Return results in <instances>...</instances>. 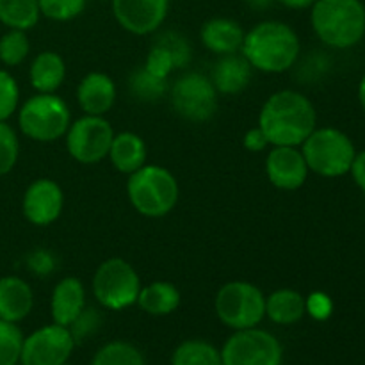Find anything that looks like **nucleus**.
<instances>
[{
  "mask_svg": "<svg viewBox=\"0 0 365 365\" xmlns=\"http://www.w3.org/2000/svg\"><path fill=\"white\" fill-rule=\"evenodd\" d=\"M316 125L314 103L292 89L273 93L259 114V127L271 146H302Z\"/></svg>",
  "mask_w": 365,
  "mask_h": 365,
  "instance_id": "f257e3e1",
  "label": "nucleus"
},
{
  "mask_svg": "<svg viewBox=\"0 0 365 365\" xmlns=\"http://www.w3.org/2000/svg\"><path fill=\"white\" fill-rule=\"evenodd\" d=\"M299 48V38L291 25L266 20L246 32L241 53L248 59L253 70L264 73H284L296 64Z\"/></svg>",
  "mask_w": 365,
  "mask_h": 365,
  "instance_id": "f03ea898",
  "label": "nucleus"
},
{
  "mask_svg": "<svg viewBox=\"0 0 365 365\" xmlns=\"http://www.w3.org/2000/svg\"><path fill=\"white\" fill-rule=\"evenodd\" d=\"M310 21L317 38L331 48H351L365 34L362 0H316Z\"/></svg>",
  "mask_w": 365,
  "mask_h": 365,
  "instance_id": "7ed1b4c3",
  "label": "nucleus"
},
{
  "mask_svg": "<svg viewBox=\"0 0 365 365\" xmlns=\"http://www.w3.org/2000/svg\"><path fill=\"white\" fill-rule=\"evenodd\" d=\"M127 195L141 216L163 217L175 209L180 189L177 178L166 168L145 164L128 175Z\"/></svg>",
  "mask_w": 365,
  "mask_h": 365,
  "instance_id": "20e7f679",
  "label": "nucleus"
},
{
  "mask_svg": "<svg viewBox=\"0 0 365 365\" xmlns=\"http://www.w3.org/2000/svg\"><path fill=\"white\" fill-rule=\"evenodd\" d=\"M70 125V107L56 93H38L18 109V127L32 141H57L66 135Z\"/></svg>",
  "mask_w": 365,
  "mask_h": 365,
  "instance_id": "39448f33",
  "label": "nucleus"
},
{
  "mask_svg": "<svg viewBox=\"0 0 365 365\" xmlns=\"http://www.w3.org/2000/svg\"><path fill=\"white\" fill-rule=\"evenodd\" d=\"M302 153L310 171L327 178L349 173L356 150L348 134L334 127L316 128L303 141Z\"/></svg>",
  "mask_w": 365,
  "mask_h": 365,
  "instance_id": "423d86ee",
  "label": "nucleus"
},
{
  "mask_svg": "<svg viewBox=\"0 0 365 365\" xmlns=\"http://www.w3.org/2000/svg\"><path fill=\"white\" fill-rule=\"evenodd\" d=\"M216 314L232 330L255 328L266 317V296L257 285L245 280L228 282L217 291Z\"/></svg>",
  "mask_w": 365,
  "mask_h": 365,
  "instance_id": "0eeeda50",
  "label": "nucleus"
},
{
  "mask_svg": "<svg viewBox=\"0 0 365 365\" xmlns=\"http://www.w3.org/2000/svg\"><path fill=\"white\" fill-rule=\"evenodd\" d=\"M138 271L123 259H109L100 264L93 277V294L109 310H125L138 303L141 291Z\"/></svg>",
  "mask_w": 365,
  "mask_h": 365,
  "instance_id": "6e6552de",
  "label": "nucleus"
},
{
  "mask_svg": "<svg viewBox=\"0 0 365 365\" xmlns=\"http://www.w3.org/2000/svg\"><path fill=\"white\" fill-rule=\"evenodd\" d=\"M223 365H282L284 348L273 334L260 328L235 330L221 349Z\"/></svg>",
  "mask_w": 365,
  "mask_h": 365,
  "instance_id": "1a4fd4ad",
  "label": "nucleus"
},
{
  "mask_svg": "<svg viewBox=\"0 0 365 365\" xmlns=\"http://www.w3.org/2000/svg\"><path fill=\"white\" fill-rule=\"evenodd\" d=\"M175 113L187 121L202 123L217 110V91L207 75L189 71L178 77L170 89Z\"/></svg>",
  "mask_w": 365,
  "mask_h": 365,
  "instance_id": "9d476101",
  "label": "nucleus"
},
{
  "mask_svg": "<svg viewBox=\"0 0 365 365\" xmlns=\"http://www.w3.org/2000/svg\"><path fill=\"white\" fill-rule=\"evenodd\" d=\"M114 130L103 116L78 118L66 132L68 153L81 164H96L109 155Z\"/></svg>",
  "mask_w": 365,
  "mask_h": 365,
  "instance_id": "9b49d317",
  "label": "nucleus"
},
{
  "mask_svg": "<svg viewBox=\"0 0 365 365\" xmlns=\"http://www.w3.org/2000/svg\"><path fill=\"white\" fill-rule=\"evenodd\" d=\"M75 349L70 330L61 324H46L24 339L21 365H63Z\"/></svg>",
  "mask_w": 365,
  "mask_h": 365,
  "instance_id": "f8f14e48",
  "label": "nucleus"
},
{
  "mask_svg": "<svg viewBox=\"0 0 365 365\" xmlns=\"http://www.w3.org/2000/svg\"><path fill=\"white\" fill-rule=\"evenodd\" d=\"M170 0H113V14L127 32L146 36L164 24Z\"/></svg>",
  "mask_w": 365,
  "mask_h": 365,
  "instance_id": "ddd939ff",
  "label": "nucleus"
},
{
  "mask_svg": "<svg viewBox=\"0 0 365 365\" xmlns=\"http://www.w3.org/2000/svg\"><path fill=\"white\" fill-rule=\"evenodd\" d=\"M64 195L61 185L52 178H38L24 192L21 210L29 223L36 227H48L61 216Z\"/></svg>",
  "mask_w": 365,
  "mask_h": 365,
  "instance_id": "4468645a",
  "label": "nucleus"
},
{
  "mask_svg": "<svg viewBox=\"0 0 365 365\" xmlns=\"http://www.w3.org/2000/svg\"><path fill=\"white\" fill-rule=\"evenodd\" d=\"M309 166L298 146H273L266 159V173L271 184L282 191H296L309 177Z\"/></svg>",
  "mask_w": 365,
  "mask_h": 365,
  "instance_id": "2eb2a0df",
  "label": "nucleus"
},
{
  "mask_svg": "<svg viewBox=\"0 0 365 365\" xmlns=\"http://www.w3.org/2000/svg\"><path fill=\"white\" fill-rule=\"evenodd\" d=\"M77 102L89 116H106L116 102V84L102 71H91L77 88Z\"/></svg>",
  "mask_w": 365,
  "mask_h": 365,
  "instance_id": "dca6fc26",
  "label": "nucleus"
},
{
  "mask_svg": "<svg viewBox=\"0 0 365 365\" xmlns=\"http://www.w3.org/2000/svg\"><path fill=\"white\" fill-rule=\"evenodd\" d=\"M252 75L253 66L242 53H225L214 64L210 81L221 95H237L248 88Z\"/></svg>",
  "mask_w": 365,
  "mask_h": 365,
  "instance_id": "f3484780",
  "label": "nucleus"
},
{
  "mask_svg": "<svg viewBox=\"0 0 365 365\" xmlns=\"http://www.w3.org/2000/svg\"><path fill=\"white\" fill-rule=\"evenodd\" d=\"M86 307V289L78 278L66 277L52 291L50 298V314L56 324L70 327L75 317L84 310Z\"/></svg>",
  "mask_w": 365,
  "mask_h": 365,
  "instance_id": "a211bd4d",
  "label": "nucleus"
},
{
  "mask_svg": "<svg viewBox=\"0 0 365 365\" xmlns=\"http://www.w3.org/2000/svg\"><path fill=\"white\" fill-rule=\"evenodd\" d=\"M34 307L32 289L24 278L7 274L0 278V319L20 323Z\"/></svg>",
  "mask_w": 365,
  "mask_h": 365,
  "instance_id": "6ab92c4d",
  "label": "nucleus"
},
{
  "mask_svg": "<svg viewBox=\"0 0 365 365\" xmlns=\"http://www.w3.org/2000/svg\"><path fill=\"white\" fill-rule=\"evenodd\" d=\"M245 34L241 25L232 18H210L202 25L200 38H202L203 46L217 56L225 53H237L241 52Z\"/></svg>",
  "mask_w": 365,
  "mask_h": 365,
  "instance_id": "aec40b11",
  "label": "nucleus"
},
{
  "mask_svg": "<svg viewBox=\"0 0 365 365\" xmlns=\"http://www.w3.org/2000/svg\"><path fill=\"white\" fill-rule=\"evenodd\" d=\"M66 78V63L52 50L38 53L29 68V81L38 93H56Z\"/></svg>",
  "mask_w": 365,
  "mask_h": 365,
  "instance_id": "412c9836",
  "label": "nucleus"
},
{
  "mask_svg": "<svg viewBox=\"0 0 365 365\" xmlns=\"http://www.w3.org/2000/svg\"><path fill=\"white\" fill-rule=\"evenodd\" d=\"M120 173L132 175L146 163V145L141 135L134 132L114 134L109 155H107Z\"/></svg>",
  "mask_w": 365,
  "mask_h": 365,
  "instance_id": "4be33fe9",
  "label": "nucleus"
},
{
  "mask_svg": "<svg viewBox=\"0 0 365 365\" xmlns=\"http://www.w3.org/2000/svg\"><path fill=\"white\" fill-rule=\"evenodd\" d=\"M180 291L170 282L157 280L141 287L138 305L150 316H170L180 307Z\"/></svg>",
  "mask_w": 365,
  "mask_h": 365,
  "instance_id": "5701e85b",
  "label": "nucleus"
},
{
  "mask_svg": "<svg viewBox=\"0 0 365 365\" xmlns=\"http://www.w3.org/2000/svg\"><path fill=\"white\" fill-rule=\"evenodd\" d=\"M307 314L305 298L294 289H278L266 298V316L274 324L289 327Z\"/></svg>",
  "mask_w": 365,
  "mask_h": 365,
  "instance_id": "b1692460",
  "label": "nucleus"
},
{
  "mask_svg": "<svg viewBox=\"0 0 365 365\" xmlns=\"http://www.w3.org/2000/svg\"><path fill=\"white\" fill-rule=\"evenodd\" d=\"M38 0H0V24L7 29L25 31L39 21Z\"/></svg>",
  "mask_w": 365,
  "mask_h": 365,
  "instance_id": "393cba45",
  "label": "nucleus"
},
{
  "mask_svg": "<svg viewBox=\"0 0 365 365\" xmlns=\"http://www.w3.org/2000/svg\"><path fill=\"white\" fill-rule=\"evenodd\" d=\"M171 365H223L221 351L210 342L202 339H191L178 344L171 356Z\"/></svg>",
  "mask_w": 365,
  "mask_h": 365,
  "instance_id": "a878e982",
  "label": "nucleus"
},
{
  "mask_svg": "<svg viewBox=\"0 0 365 365\" xmlns=\"http://www.w3.org/2000/svg\"><path fill=\"white\" fill-rule=\"evenodd\" d=\"M168 78L157 77L145 66L135 68L128 77V91L135 100L145 103L159 102L168 91Z\"/></svg>",
  "mask_w": 365,
  "mask_h": 365,
  "instance_id": "bb28decb",
  "label": "nucleus"
},
{
  "mask_svg": "<svg viewBox=\"0 0 365 365\" xmlns=\"http://www.w3.org/2000/svg\"><path fill=\"white\" fill-rule=\"evenodd\" d=\"M91 365H146L143 353L125 341L107 342L93 356Z\"/></svg>",
  "mask_w": 365,
  "mask_h": 365,
  "instance_id": "cd10ccee",
  "label": "nucleus"
},
{
  "mask_svg": "<svg viewBox=\"0 0 365 365\" xmlns=\"http://www.w3.org/2000/svg\"><path fill=\"white\" fill-rule=\"evenodd\" d=\"M29 52H31V43L25 31L9 29L6 34L0 36V63L4 66H20L27 59Z\"/></svg>",
  "mask_w": 365,
  "mask_h": 365,
  "instance_id": "c85d7f7f",
  "label": "nucleus"
},
{
  "mask_svg": "<svg viewBox=\"0 0 365 365\" xmlns=\"http://www.w3.org/2000/svg\"><path fill=\"white\" fill-rule=\"evenodd\" d=\"M24 334L16 323L0 319V365L20 364Z\"/></svg>",
  "mask_w": 365,
  "mask_h": 365,
  "instance_id": "c756f323",
  "label": "nucleus"
},
{
  "mask_svg": "<svg viewBox=\"0 0 365 365\" xmlns=\"http://www.w3.org/2000/svg\"><path fill=\"white\" fill-rule=\"evenodd\" d=\"M88 0H38L41 16L53 21H70L81 16Z\"/></svg>",
  "mask_w": 365,
  "mask_h": 365,
  "instance_id": "7c9ffc66",
  "label": "nucleus"
},
{
  "mask_svg": "<svg viewBox=\"0 0 365 365\" xmlns=\"http://www.w3.org/2000/svg\"><path fill=\"white\" fill-rule=\"evenodd\" d=\"M20 143L14 128L7 121H0V177H6L16 166Z\"/></svg>",
  "mask_w": 365,
  "mask_h": 365,
  "instance_id": "2f4dec72",
  "label": "nucleus"
},
{
  "mask_svg": "<svg viewBox=\"0 0 365 365\" xmlns=\"http://www.w3.org/2000/svg\"><path fill=\"white\" fill-rule=\"evenodd\" d=\"M100 327H102V314L93 309V307H84V310L75 317V321L68 327V330L73 337L75 346H78L82 342L89 341L100 330Z\"/></svg>",
  "mask_w": 365,
  "mask_h": 365,
  "instance_id": "473e14b6",
  "label": "nucleus"
},
{
  "mask_svg": "<svg viewBox=\"0 0 365 365\" xmlns=\"http://www.w3.org/2000/svg\"><path fill=\"white\" fill-rule=\"evenodd\" d=\"M20 88L13 75L0 68V121H7L18 110Z\"/></svg>",
  "mask_w": 365,
  "mask_h": 365,
  "instance_id": "72a5a7b5",
  "label": "nucleus"
},
{
  "mask_svg": "<svg viewBox=\"0 0 365 365\" xmlns=\"http://www.w3.org/2000/svg\"><path fill=\"white\" fill-rule=\"evenodd\" d=\"M25 264L34 277H48L56 269V257L52 255L50 250L36 248L29 253Z\"/></svg>",
  "mask_w": 365,
  "mask_h": 365,
  "instance_id": "f704fd0d",
  "label": "nucleus"
},
{
  "mask_svg": "<svg viewBox=\"0 0 365 365\" xmlns=\"http://www.w3.org/2000/svg\"><path fill=\"white\" fill-rule=\"evenodd\" d=\"M305 309L316 321H327L334 312V302L324 292H312L305 298Z\"/></svg>",
  "mask_w": 365,
  "mask_h": 365,
  "instance_id": "c9c22d12",
  "label": "nucleus"
},
{
  "mask_svg": "<svg viewBox=\"0 0 365 365\" xmlns=\"http://www.w3.org/2000/svg\"><path fill=\"white\" fill-rule=\"evenodd\" d=\"M267 145L269 143H267V138L260 130V127L250 128L245 134V148L250 150V152H264Z\"/></svg>",
  "mask_w": 365,
  "mask_h": 365,
  "instance_id": "e433bc0d",
  "label": "nucleus"
},
{
  "mask_svg": "<svg viewBox=\"0 0 365 365\" xmlns=\"http://www.w3.org/2000/svg\"><path fill=\"white\" fill-rule=\"evenodd\" d=\"M349 173H351L355 184L365 192V150L364 152H356Z\"/></svg>",
  "mask_w": 365,
  "mask_h": 365,
  "instance_id": "4c0bfd02",
  "label": "nucleus"
},
{
  "mask_svg": "<svg viewBox=\"0 0 365 365\" xmlns=\"http://www.w3.org/2000/svg\"><path fill=\"white\" fill-rule=\"evenodd\" d=\"M278 2L289 9H309L316 4V0H278Z\"/></svg>",
  "mask_w": 365,
  "mask_h": 365,
  "instance_id": "58836bf2",
  "label": "nucleus"
},
{
  "mask_svg": "<svg viewBox=\"0 0 365 365\" xmlns=\"http://www.w3.org/2000/svg\"><path fill=\"white\" fill-rule=\"evenodd\" d=\"M274 0H246V4H248L250 7H253V9H267V7L273 6Z\"/></svg>",
  "mask_w": 365,
  "mask_h": 365,
  "instance_id": "ea45409f",
  "label": "nucleus"
},
{
  "mask_svg": "<svg viewBox=\"0 0 365 365\" xmlns=\"http://www.w3.org/2000/svg\"><path fill=\"white\" fill-rule=\"evenodd\" d=\"M359 102L362 106V109L365 110V73L364 77L360 78V84H359Z\"/></svg>",
  "mask_w": 365,
  "mask_h": 365,
  "instance_id": "a19ab883",
  "label": "nucleus"
},
{
  "mask_svg": "<svg viewBox=\"0 0 365 365\" xmlns=\"http://www.w3.org/2000/svg\"><path fill=\"white\" fill-rule=\"evenodd\" d=\"M63 365H68V362H66V364H63Z\"/></svg>",
  "mask_w": 365,
  "mask_h": 365,
  "instance_id": "79ce46f5",
  "label": "nucleus"
},
{
  "mask_svg": "<svg viewBox=\"0 0 365 365\" xmlns=\"http://www.w3.org/2000/svg\"><path fill=\"white\" fill-rule=\"evenodd\" d=\"M364 38H365V34H364Z\"/></svg>",
  "mask_w": 365,
  "mask_h": 365,
  "instance_id": "37998d69",
  "label": "nucleus"
}]
</instances>
